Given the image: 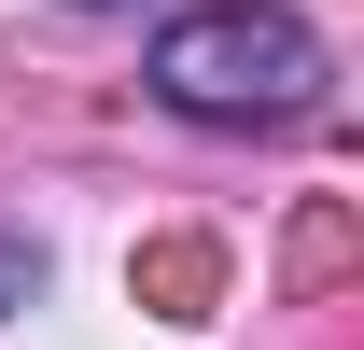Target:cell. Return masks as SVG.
I'll list each match as a JSON object with an SVG mask.
<instances>
[{"label":"cell","mask_w":364,"mask_h":350,"mask_svg":"<svg viewBox=\"0 0 364 350\" xmlns=\"http://www.w3.org/2000/svg\"><path fill=\"white\" fill-rule=\"evenodd\" d=\"M140 85L168 112H196V127H309L322 85H336V56H322V28L294 0H196V14L154 28Z\"/></svg>","instance_id":"1"},{"label":"cell","mask_w":364,"mask_h":350,"mask_svg":"<svg viewBox=\"0 0 364 350\" xmlns=\"http://www.w3.org/2000/svg\"><path fill=\"white\" fill-rule=\"evenodd\" d=\"M28 295H43V238H14V224H0V322H14Z\"/></svg>","instance_id":"2"}]
</instances>
